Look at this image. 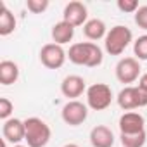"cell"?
Segmentation results:
<instances>
[{
    "mask_svg": "<svg viewBox=\"0 0 147 147\" xmlns=\"http://www.w3.org/2000/svg\"><path fill=\"white\" fill-rule=\"evenodd\" d=\"M24 128H26V144L28 147H45L52 137V131H50V126L42 119V118H36V116H31V118H26L24 119Z\"/></svg>",
    "mask_w": 147,
    "mask_h": 147,
    "instance_id": "obj_2",
    "label": "cell"
},
{
    "mask_svg": "<svg viewBox=\"0 0 147 147\" xmlns=\"http://www.w3.org/2000/svg\"><path fill=\"white\" fill-rule=\"evenodd\" d=\"M7 144H9V142H7L5 138H2V147H7Z\"/></svg>",
    "mask_w": 147,
    "mask_h": 147,
    "instance_id": "obj_26",
    "label": "cell"
},
{
    "mask_svg": "<svg viewBox=\"0 0 147 147\" xmlns=\"http://www.w3.org/2000/svg\"><path fill=\"white\" fill-rule=\"evenodd\" d=\"M2 137L11 142L12 145H19L24 137H26V128H24V121L19 118H11L7 121H4L2 125Z\"/></svg>",
    "mask_w": 147,
    "mask_h": 147,
    "instance_id": "obj_10",
    "label": "cell"
},
{
    "mask_svg": "<svg viewBox=\"0 0 147 147\" xmlns=\"http://www.w3.org/2000/svg\"><path fill=\"white\" fill-rule=\"evenodd\" d=\"M19 80V66L14 61H2L0 62V83L9 87Z\"/></svg>",
    "mask_w": 147,
    "mask_h": 147,
    "instance_id": "obj_16",
    "label": "cell"
},
{
    "mask_svg": "<svg viewBox=\"0 0 147 147\" xmlns=\"http://www.w3.org/2000/svg\"><path fill=\"white\" fill-rule=\"evenodd\" d=\"M49 5H50L49 0H26V7H28V11L33 12V14H42V12H45V11L49 9Z\"/></svg>",
    "mask_w": 147,
    "mask_h": 147,
    "instance_id": "obj_20",
    "label": "cell"
},
{
    "mask_svg": "<svg viewBox=\"0 0 147 147\" xmlns=\"http://www.w3.org/2000/svg\"><path fill=\"white\" fill-rule=\"evenodd\" d=\"M118 126H119L121 133H137V131L145 130V119H144V116L140 113L128 111L119 118Z\"/></svg>",
    "mask_w": 147,
    "mask_h": 147,
    "instance_id": "obj_12",
    "label": "cell"
},
{
    "mask_svg": "<svg viewBox=\"0 0 147 147\" xmlns=\"http://www.w3.org/2000/svg\"><path fill=\"white\" fill-rule=\"evenodd\" d=\"M90 144L92 147H113L114 145V133L106 125H97L90 131Z\"/></svg>",
    "mask_w": 147,
    "mask_h": 147,
    "instance_id": "obj_13",
    "label": "cell"
},
{
    "mask_svg": "<svg viewBox=\"0 0 147 147\" xmlns=\"http://www.w3.org/2000/svg\"><path fill=\"white\" fill-rule=\"evenodd\" d=\"M87 106L94 111H104L113 102V90L106 83H94L87 88Z\"/></svg>",
    "mask_w": 147,
    "mask_h": 147,
    "instance_id": "obj_4",
    "label": "cell"
},
{
    "mask_svg": "<svg viewBox=\"0 0 147 147\" xmlns=\"http://www.w3.org/2000/svg\"><path fill=\"white\" fill-rule=\"evenodd\" d=\"M62 147H80L78 144H66V145H62Z\"/></svg>",
    "mask_w": 147,
    "mask_h": 147,
    "instance_id": "obj_25",
    "label": "cell"
},
{
    "mask_svg": "<svg viewBox=\"0 0 147 147\" xmlns=\"http://www.w3.org/2000/svg\"><path fill=\"white\" fill-rule=\"evenodd\" d=\"M140 69L142 67H140L138 59H135V57H123V59L118 61L114 73H116V78H118L119 83H126L130 87V83L138 80Z\"/></svg>",
    "mask_w": 147,
    "mask_h": 147,
    "instance_id": "obj_7",
    "label": "cell"
},
{
    "mask_svg": "<svg viewBox=\"0 0 147 147\" xmlns=\"http://www.w3.org/2000/svg\"><path fill=\"white\" fill-rule=\"evenodd\" d=\"M62 121L69 126H80L88 118V106L80 100H67L61 111Z\"/></svg>",
    "mask_w": 147,
    "mask_h": 147,
    "instance_id": "obj_6",
    "label": "cell"
},
{
    "mask_svg": "<svg viewBox=\"0 0 147 147\" xmlns=\"http://www.w3.org/2000/svg\"><path fill=\"white\" fill-rule=\"evenodd\" d=\"M61 92L64 97H67L69 100H76V97H80L83 92H87V83L82 76L78 75H69L62 80L61 83Z\"/></svg>",
    "mask_w": 147,
    "mask_h": 147,
    "instance_id": "obj_11",
    "label": "cell"
},
{
    "mask_svg": "<svg viewBox=\"0 0 147 147\" xmlns=\"http://www.w3.org/2000/svg\"><path fill=\"white\" fill-rule=\"evenodd\" d=\"M119 140L123 147H144L147 142V133L145 130L137 133H119Z\"/></svg>",
    "mask_w": 147,
    "mask_h": 147,
    "instance_id": "obj_18",
    "label": "cell"
},
{
    "mask_svg": "<svg viewBox=\"0 0 147 147\" xmlns=\"http://www.w3.org/2000/svg\"><path fill=\"white\" fill-rule=\"evenodd\" d=\"M133 19H135V24L140 30L147 31V5H140L138 11L135 12V18Z\"/></svg>",
    "mask_w": 147,
    "mask_h": 147,
    "instance_id": "obj_23",
    "label": "cell"
},
{
    "mask_svg": "<svg viewBox=\"0 0 147 147\" xmlns=\"http://www.w3.org/2000/svg\"><path fill=\"white\" fill-rule=\"evenodd\" d=\"M138 88H142L144 92H147V73H144V75L138 78Z\"/></svg>",
    "mask_w": 147,
    "mask_h": 147,
    "instance_id": "obj_24",
    "label": "cell"
},
{
    "mask_svg": "<svg viewBox=\"0 0 147 147\" xmlns=\"http://www.w3.org/2000/svg\"><path fill=\"white\" fill-rule=\"evenodd\" d=\"M12 111H14V104H12L7 97H2V99H0V119H2V121L11 119Z\"/></svg>",
    "mask_w": 147,
    "mask_h": 147,
    "instance_id": "obj_21",
    "label": "cell"
},
{
    "mask_svg": "<svg viewBox=\"0 0 147 147\" xmlns=\"http://www.w3.org/2000/svg\"><path fill=\"white\" fill-rule=\"evenodd\" d=\"M62 21L69 23L71 26H85V23L88 21V9L83 2L73 0V2L66 4L64 11H62Z\"/></svg>",
    "mask_w": 147,
    "mask_h": 147,
    "instance_id": "obj_9",
    "label": "cell"
},
{
    "mask_svg": "<svg viewBox=\"0 0 147 147\" xmlns=\"http://www.w3.org/2000/svg\"><path fill=\"white\" fill-rule=\"evenodd\" d=\"M67 59V52L62 49V45L57 43H47L40 50V61L47 69H59L64 66Z\"/></svg>",
    "mask_w": 147,
    "mask_h": 147,
    "instance_id": "obj_8",
    "label": "cell"
},
{
    "mask_svg": "<svg viewBox=\"0 0 147 147\" xmlns=\"http://www.w3.org/2000/svg\"><path fill=\"white\" fill-rule=\"evenodd\" d=\"M118 9L121 11V12H126V14H135L137 11H138V2L137 0H118Z\"/></svg>",
    "mask_w": 147,
    "mask_h": 147,
    "instance_id": "obj_22",
    "label": "cell"
},
{
    "mask_svg": "<svg viewBox=\"0 0 147 147\" xmlns=\"http://www.w3.org/2000/svg\"><path fill=\"white\" fill-rule=\"evenodd\" d=\"M131 40H133L131 30L123 24H116L107 31V35L104 38L106 52L109 55H121L126 50V47L131 43Z\"/></svg>",
    "mask_w": 147,
    "mask_h": 147,
    "instance_id": "obj_3",
    "label": "cell"
},
{
    "mask_svg": "<svg viewBox=\"0 0 147 147\" xmlns=\"http://www.w3.org/2000/svg\"><path fill=\"white\" fill-rule=\"evenodd\" d=\"M83 35H85L88 40L97 42V40H100V38H106V35H107V26H106V23H104L102 19H97V18L88 19V21L85 23V26H83Z\"/></svg>",
    "mask_w": 147,
    "mask_h": 147,
    "instance_id": "obj_15",
    "label": "cell"
},
{
    "mask_svg": "<svg viewBox=\"0 0 147 147\" xmlns=\"http://www.w3.org/2000/svg\"><path fill=\"white\" fill-rule=\"evenodd\" d=\"M133 54L135 59L147 61V35H142L133 42Z\"/></svg>",
    "mask_w": 147,
    "mask_h": 147,
    "instance_id": "obj_19",
    "label": "cell"
},
{
    "mask_svg": "<svg viewBox=\"0 0 147 147\" xmlns=\"http://www.w3.org/2000/svg\"><path fill=\"white\" fill-rule=\"evenodd\" d=\"M18 26L16 16L7 9L5 4L0 5V36H9L11 33H14Z\"/></svg>",
    "mask_w": 147,
    "mask_h": 147,
    "instance_id": "obj_17",
    "label": "cell"
},
{
    "mask_svg": "<svg viewBox=\"0 0 147 147\" xmlns=\"http://www.w3.org/2000/svg\"><path fill=\"white\" fill-rule=\"evenodd\" d=\"M118 106L125 111H131V109H138V107H145L147 106V92H144L138 87H125L119 90L118 97Z\"/></svg>",
    "mask_w": 147,
    "mask_h": 147,
    "instance_id": "obj_5",
    "label": "cell"
},
{
    "mask_svg": "<svg viewBox=\"0 0 147 147\" xmlns=\"http://www.w3.org/2000/svg\"><path fill=\"white\" fill-rule=\"evenodd\" d=\"M50 35H52L54 43H57V45H66V43H69V42L73 40V36H75V26H71V24L66 23V21H59V23H55V24L52 26Z\"/></svg>",
    "mask_w": 147,
    "mask_h": 147,
    "instance_id": "obj_14",
    "label": "cell"
},
{
    "mask_svg": "<svg viewBox=\"0 0 147 147\" xmlns=\"http://www.w3.org/2000/svg\"><path fill=\"white\" fill-rule=\"evenodd\" d=\"M67 59L76 66H87V67H97L102 64L104 55L102 49L94 42H80L73 43L67 50Z\"/></svg>",
    "mask_w": 147,
    "mask_h": 147,
    "instance_id": "obj_1",
    "label": "cell"
},
{
    "mask_svg": "<svg viewBox=\"0 0 147 147\" xmlns=\"http://www.w3.org/2000/svg\"><path fill=\"white\" fill-rule=\"evenodd\" d=\"M12 147H28V145H21V144H19V145H12Z\"/></svg>",
    "mask_w": 147,
    "mask_h": 147,
    "instance_id": "obj_27",
    "label": "cell"
}]
</instances>
